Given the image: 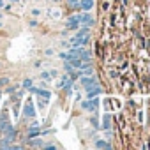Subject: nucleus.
Returning a JSON list of instances; mask_svg holds the SVG:
<instances>
[{
    "label": "nucleus",
    "instance_id": "nucleus-1",
    "mask_svg": "<svg viewBox=\"0 0 150 150\" xmlns=\"http://www.w3.org/2000/svg\"><path fill=\"white\" fill-rule=\"evenodd\" d=\"M80 27H81L80 14H74V16H71V18L67 20V28H69V30H76V28H80Z\"/></svg>",
    "mask_w": 150,
    "mask_h": 150
},
{
    "label": "nucleus",
    "instance_id": "nucleus-2",
    "mask_svg": "<svg viewBox=\"0 0 150 150\" xmlns=\"http://www.w3.org/2000/svg\"><path fill=\"white\" fill-rule=\"evenodd\" d=\"M23 113H25V117H30V118L35 117V108H34L32 101H27V103H25V106H23Z\"/></svg>",
    "mask_w": 150,
    "mask_h": 150
},
{
    "label": "nucleus",
    "instance_id": "nucleus-3",
    "mask_svg": "<svg viewBox=\"0 0 150 150\" xmlns=\"http://www.w3.org/2000/svg\"><path fill=\"white\" fill-rule=\"evenodd\" d=\"M97 104H99V99H92V97H90V101L81 103V106H83L85 110H88V111H94V110L97 108Z\"/></svg>",
    "mask_w": 150,
    "mask_h": 150
},
{
    "label": "nucleus",
    "instance_id": "nucleus-4",
    "mask_svg": "<svg viewBox=\"0 0 150 150\" xmlns=\"http://www.w3.org/2000/svg\"><path fill=\"white\" fill-rule=\"evenodd\" d=\"M39 132H41V125L35 122V124H32V125L28 127V134H27V138H28V139H30V138H35Z\"/></svg>",
    "mask_w": 150,
    "mask_h": 150
},
{
    "label": "nucleus",
    "instance_id": "nucleus-5",
    "mask_svg": "<svg viewBox=\"0 0 150 150\" xmlns=\"http://www.w3.org/2000/svg\"><path fill=\"white\" fill-rule=\"evenodd\" d=\"M83 11H90L92 7H94V0H81V2L78 4Z\"/></svg>",
    "mask_w": 150,
    "mask_h": 150
},
{
    "label": "nucleus",
    "instance_id": "nucleus-6",
    "mask_svg": "<svg viewBox=\"0 0 150 150\" xmlns=\"http://www.w3.org/2000/svg\"><path fill=\"white\" fill-rule=\"evenodd\" d=\"M81 85H83L85 88H90V87H94V85H96V80H94V78H90V76H87V78L83 76V78H81Z\"/></svg>",
    "mask_w": 150,
    "mask_h": 150
},
{
    "label": "nucleus",
    "instance_id": "nucleus-7",
    "mask_svg": "<svg viewBox=\"0 0 150 150\" xmlns=\"http://www.w3.org/2000/svg\"><path fill=\"white\" fill-rule=\"evenodd\" d=\"M28 146H42V139L41 138H30L28 139Z\"/></svg>",
    "mask_w": 150,
    "mask_h": 150
},
{
    "label": "nucleus",
    "instance_id": "nucleus-8",
    "mask_svg": "<svg viewBox=\"0 0 150 150\" xmlns=\"http://www.w3.org/2000/svg\"><path fill=\"white\" fill-rule=\"evenodd\" d=\"M87 90H88V92H87V97H88V99L101 94V88H92V87H90V88H87Z\"/></svg>",
    "mask_w": 150,
    "mask_h": 150
},
{
    "label": "nucleus",
    "instance_id": "nucleus-9",
    "mask_svg": "<svg viewBox=\"0 0 150 150\" xmlns=\"http://www.w3.org/2000/svg\"><path fill=\"white\" fill-rule=\"evenodd\" d=\"M20 87H21V88H27V90H28V88L32 87V80H28V78H27V80H23V83H21Z\"/></svg>",
    "mask_w": 150,
    "mask_h": 150
},
{
    "label": "nucleus",
    "instance_id": "nucleus-10",
    "mask_svg": "<svg viewBox=\"0 0 150 150\" xmlns=\"http://www.w3.org/2000/svg\"><path fill=\"white\" fill-rule=\"evenodd\" d=\"M18 88H20V85H11V87L7 88V94H14Z\"/></svg>",
    "mask_w": 150,
    "mask_h": 150
},
{
    "label": "nucleus",
    "instance_id": "nucleus-11",
    "mask_svg": "<svg viewBox=\"0 0 150 150\" xmlns=\"http://www.w3.org/2000/svg\"><path fill=\"white\" fill-rule=\"evenodd\" d=\"M96 146H97V148H110V145H108V143H104V141H97V143H96Z\"/></svg>",
    "mask_w": 150,
    "mask_h": 150
},
{
    "label": "nucleus",
    "instance_id": "nucleus-12",
    "mask_svg": "<svg viewBox=\"0 0 150 150\" xmlns=\"http://www.w3.org/2000/svg\"><path fill=\"white\" fill-rule=\"evenodd\" d=\"M41 78H42V80H51L53 76H51L50 72H46V71H44V72H41Z\"/></svg>",
    "mask_w": 150,
    "mask_h": 150
},
{
    "label": "nucleus",
    "instance_id": "nucleus-13",
    "mask_svg": "<svg viewBox=\"0 0 150 150\" xmlns=\"http://www.w3.org/2000/svg\"><path fill=\"white\" fill-rule=\"evenodd\" d=\"M6 85H9V78H0V88L6 87Z\"/></svg>",
    "mask_w": 150,
    "mask_h": 150
},
{
    "label": "nucleus",
    "instance_id": "nucleus-14",
    "mask_svg": "<svg viewBox=\"0 0 150 150\" xmlns=\"http://www.w3.org/2000/svg\"><path fill=\"white\" fill-rule=\"evenodd\" d=\"M30 14H32V16H34V18H37V16H39V14H41V11H39V9H34V11H32V13H30Z\"/></svg>",
    "mask_w": 150,
    "mask_h": 150
},
{
    "label": "nucleus",
    "instance_id": "nucleus-15",
    "mask_svg": "<svg viewBox=\"0 0 150 150\" xmlns=\"http://www.w3.org/2000/svg\"><path fill=\"white\" fill-rule=\"evenodd\" d=\"M67 2H69V6H74V7H76L80 2H78V0H67Z\"/></svg>",
    "mask_w": 150,
    "mask_h": 150
},
{
    "label": "nucleus",
    "instance_id": "nucleus-16",
    "mask_svg": "<svg viewBox=\"0 0 150 150\" xmlns=\"http://www.w3.org/2000/svg\"><path fill=\"white\" fill-rule=\"evenodd\" d=\"M42 146H44V148H46V150H55V148H57V146H55V145H42Z\"/></svg>",
    "mask_w": 150,
    "mask_h": 150
},
{
    "label": "nucleus",
    "instance_id": "nucleus-17",
    "mask_svg": "<svg viewBox=\"0 0 150 150\" xmlns=\"http://www.w3.org/2000/svg\"><path fill=\"white\" fill-rule=\"evenodd\" d=\"M6 7V2H4V0H0V9H4Z\"/></svg>",
    "mask_w": 150,
    "mask_h": 150
},
{
    "label": "nucleus",
    "instance_id": "nucleus-18",
    "mask_svg": "<svg viewBox=\"0 0 150 150\" xmlns=\"http://www.w3.org/2000/svg\"><path fill=\"white\" fill-rule=\"evenodd\" d=\"M11 2H13V4H18V2H21V0H11Z\"/></svg>",
    "mask_w": 150,
    "mask_h": 150
},
{
    "label": "nucleus",
    "instance_id": "nucleus-19",
    "mask_svg": "<svg viewBox=\"0 0 150 150\" xmlns=\"http://www.w3.org/2000/svg\"><path fill=\"white\" fill-rule=\"evenodd\" d=\"M0 28H2V18H0Z\"/></svg>",
    "mask_w": 150,
    "mask_h": 150
},
{
    "label": "nucleus",
    "instance_id": "nucleus-20",
    "mask_svg": "<svg viewBox=\"0 0 150 150\" xmlns=\"http://www.w3.org/2000/svg\"><path fill=\"white\" fill-rule=\"evenodd\" d=\"M53 2H60V0H53Z\"/></svg>",
    "mask_w": 150,
    "mask_h": 150
},
{
    "label": "nucleus",
    "instance_id": "nucleus-21",
    "mask_svg": "<svg viewBox=\"0 0 150 150\" xmlns=\"http://www.w3.org/2000/svg\"><path fill=\"white\" fill-rule=\"evenodd\" d=\"M0 96H2V92H0Z\"/></svg>",
    "mask_w": 150,
    "mask_h": 150
}]
</instances>
